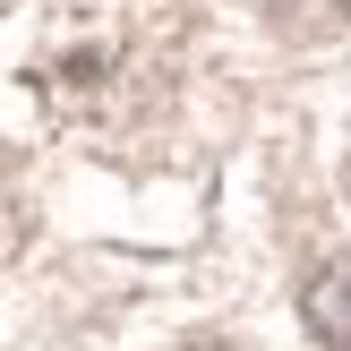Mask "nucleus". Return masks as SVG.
Masks as SVG:
<instances>
[{
  "instance_id": "1",
  "label": "nucleus",
  "mask_w": 351,
  "mask_h": 351,
  "mask_svg": "<svg viewBox=\"0 0 351 351\" xmlns=\"http://www.w3.org/2000/svg\"><path fill=\"white\" fill-rule=\"evenodd\" d=\"M300 317H308V335H317L326 351H351V249H335L317 274H308Z\"/></svg>"
},
{
  "instance_id": "2",
  "label": "nucleus",
  "mask_w": 351,
  "mask_h": 351,
  "mask_svg": "<svg viewBox=\"0 0 351 351\" xmlns=\"http://www.w3.org/2000/svg\"><path fill=\"white\" fill-rule=\"evenodd\" d=\"M180 351H232V343H215V335H206V343H180Z\"/></svg>"
},
{
  "instance_id": "3",
  "label": "nucleus",
  "mask_w": 351,
  "mask_h": 351,
  "mask_svg": "<svg viewBox=\"0 0 351 351\" xmlns=\"http://www.w3.org/2000/svg\"><path fill=\"white\" fill-rule=\"evenodd\" d=\"M343 9H351V0H343Z\"/></svg>"
}]
</instances>
